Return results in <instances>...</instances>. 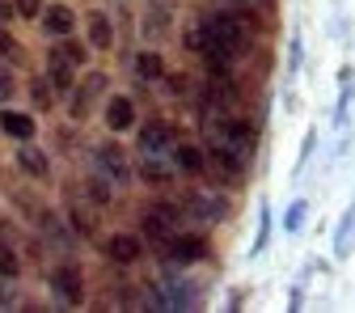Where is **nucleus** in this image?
<instances>
[{"instance_id":"nucleus-1","label":"nucleus","mask_w":355,"mask_h":313,"mask_svg":"<svg viewBox=\"0 0 355 313\" xmlns=\"http://www.w3.org/2000/svg\"><path fill=\"white\" fill-rule=\"evenodd\" d=\"M165 258H169V267H195L199 258H207V237H199V233H173L165 242Z\"/></svg>"},{"instance_id":"nucleus-2","label":"nucleus","mask_w":355,"mask_h":313,"mask_svg":"<svg viewBox=\"0 0 355 313\" xmlns=\"http://www.w3.org/2000/svg\"><path fill=\"white\" fill-rule=\"evenodd\" d=\"M233 208L225 195H216V191H191L187 195V216H195L199 225H216V220H225Z\"/></svg>"},{"instance_id":"nucleus-3","label":"nucleus","mask_w":355,"mask_h":313,"mask_svg":"<svg viewBox=\"0 0 355 313\" xmlns=\"http://www.w3.org/2000/svg\"><path fill=\"white\" fill-rule=\"evenodd\" d=\"M51 292L64 301V305H80L85 301V280L76 271V262H60L51 271Z\"/></svg>"},{"instance_id":"nucleus-4","label":"nucleus","mask_w":355,"mask_h":313,"mask_svg":"<svg viewBox=\"0 0 355 313\" xmlns=\"http://www.w3.org/2000/svg\"><path fill=\"white\" fill-rule=\"evenodd\" d=\"M169 153H140V178H144V183H173V178H178V165H173Z\"/></svg>"},{"instance_id":"nucleus-5","label":"nucleus","mask_w":355,"mask_h":313,"mask_svg":"<svg viewBox=\"0 0 355 313\" xmlns=\"http://www.w3.org/2000/svg\"><path fill=\"white\" fill-rule=\"evenodd\" d=\"M144 233L165 246V242L178 233V212H173V208H153V212H144Z\"/></svg>"},{"instance_id":"nucleus-6","label":"nucleus","mask_w":355,"mask_h":313,"mask_svg":"<svg viewBox=\"0 0 355 313\" xmlns=\"http://www.w3.org/2000/svg\"><path fill=\"white\" fill-rule=\"evenodd\" d=\"M140 254H144V242H140V237H131V233H110V242H106V258H110V262L131 267Z\"/></svg>"},{"instance_id":"nucleus-7","label":"nucleus","mask_w":355,"mask_h":313,"mask_svg":"<svg viewBox=\"0 0 355 313\" xmlns=\"http://www.w3.org/2000/svg\"><path fill=\"white\" fill-rule=\"evenodd\" d=\"M169 149H173V127L169 123H144L140 153H169Z\"/></svg>"},{"instance_id":"nucleus-8","label":"nucleus","mask_w":355,"mask_h":313,"mask_svg":"<svg viewBox=\"0 0 355 313\" xmlns=\"http://www.w3.org/2000/svg\"><path fill=\"white\" fill-rule=\"evenodd\" d=\"M131 123H136V106H131V98H123V94L106 98V127L110 131H127Z\"/></svg>"},{"instance_id":"nucleus-9","label":"nucleus","mask_w":355,"mask_h":313,"mask_svg":"<svg viewBox=\"0 0 355 313\" xmlns=\"http://www.w3.org/2000/svg\"><path fill=\"white\" fill-rule=\"evenodd\" d=\"M42 26H47L55 38H64V34H72V26H76V13L68 9V5H42Z\"/></svg>"},{"instance_id":"nucleus-10","label":"nucleus","mask_w":355,"mask_h":313,"mask_svg":"<svg viewBox=\"0 0 355 313\" xmlns=\"http://www.w3.org/2000/svg\"><path fill=\"white\" fill-rule=\"evenodd\" d=\"M0 131L26 144V140H34V119L21 115V110H0Z\"/></svg>"},{"instance_id":"nucleus-11","label":"nucleus","mask_w":355,"mask_h":313,"mask_svg":"<svg viewBox=\"0 0 355 313\" xmlns=\"http://www.w3.org/2000/svg\"><path fill=\"white\" fill-rule=\"evenodd\" d=\"M173 165L182 169V174H203L207 169V153L203 149H195V144H173Z\"/></svg>"},{"instance_id":"nucleus-12","label":"nucleus","mask_w":355,"mask_h":313,"mask_svg":"<svg viewBox=\"0 0 355 313\" xmlns=\"http://www.w3.org/2000/svg\"><path fill=\"white\" fill-rule=\"evenodd\" d=\"M85 22H89V42H94L98 51H110V42H114V26H110V17H106V13H89Z\"/></svg>"},{"instance_id":"nucleus-13","label":"nucleus","mask_w":355,"mask_h":313,"mask_svg":"<svg viewBox=\"0 0 355 313\" xmlns=\"http://www.w3.org/2000/svg\"><path fill=\"white\" fill-rule=\"evenodd\" d=\"M98 169H102V174H110V183H123V178H127L123 153H119L114 144H102V149H98Z\"/></svg>"},{"instance_id":"nucleus-14","label":"nucleus","mask_w":355,"mask_h":313,"mask_svg":"<svg viewBox=\"0 0 355 313\" xmlns=\"http://www.w3.org/2000/svg\"><path fill=\"white\" fill-rule=\"evenodd\" d=\"M51 56H55V60H64V64H72V68H80V64L89 60V56H85V42H76L72 34H64V38L55 42Z\"/></svg>"},{"instance_id":"nucleus-15","label":"nucleus","mask_w":355,"mask_h":313,"mask_svg":"<svg viewBox=\"0 0 355 313\" xmlns=\"http://www.w3.org/2000/svg\"><path fill=\"white\" fill-rule=\"evenodd\" d=\"M17 169H21V174H30V178H47V174H51L47 157H42L38 149H21V153H17Z\"/></svg>"},{"instance_id":"nucleus-16","label":"nucleus","mask_w":355,"mask_h":313,"mask_svg":"<svg viewBox=\"0 0 355 313\" xmlns=\"http://www.w3.org/2000/svg\"><path fill=\"white\" fill-rule=\"evenodd\" d=\"M47 81H51L55 89H72V85H76V68L51 56V60H47Z\"/></svg>"},{"instance_id":"nucleus-17","label":"nucleus","mask_w":355,"mask_h":313,"mask_svg":"<svg viewBox=\"0 0 355 313\" xmlns=\"http://www.w3.org/2000/svg\"><path fill=\"white\" fill-rule=\"evenodd\" d=\"M351 242H355V208L343 216V229H338V237H334V254L343 258V254L351 250Z\"/></svg>"},{"instance_id":"nucleus-18","label":"nucleus","mask_w":355,"mask_h":313,"mask_svg":"<svg viewBox=\"0 0 355 313\" xmlns=\"http://www.w3.org/2000/svg\"><path fill=\"white\" fill-rule=\"evenodd\" d=\"M136 72H140L144 81H157V76H161V56H157V51H140V56H136Z\"/></svg>"},{"instance_id":"nucleus-19","label":"nucleus","mask_w":355,"mask_h":313,"mask_svg":"<svg viewBox=\"0 0 355 313\" xmlns=\"http://www.w3.org/2000/svg\"><path fill=\"white\" fill-rule=\"evenodd\" d=\"M304 212H309V203H304V199H296V203L288 208V216H284V229H288V233H296V229L304 225Z\"/></svg>"},{"instance_id":"nucleus-20","label":"nucleus","mask_w":355,"mask_h":313,"mask_svg":"<svg viewBox=\"0 0 355 313\" xmlns=\"http://www.w3.org/2000/svg\"><path fill=\"white\" fill-rule=\"evenodd\" d=\"M0 276H9V280L17 276V254L9 246H0Z\"/></svg>"},{"instance_id":"nucleus-21","label":"nucleus","mask_w":355,"mask_h":313,"mask_svg":"<svg viewBox=\"0 0 355 313\" xmlns=\"http://www.w3.org/2000/svg\"><path fill=\"white\" fill-rule=\"evenodd\" d=\"M34 106H51V81H34Z\"/></svg>"},{"instance_id":"nucleus-22","label":"nucleus","mask_w":355,"mask_h":313,"mask_svg":"<svg viewBox=\"0 0 355 313\" xmlns=\"http://www.w3.org/2000/svg\"><path fill=\"white\" fill-rule=\"evenodd\" d=\"M0 56H5V60H13V56H17V38H13L5 26H0Z\"/></svg>"},{"instance_id":"nucleus-23","label":"nucleus","mask_w":355,"mask_h":313,"mask_svg":"<svg viewBox=\"0 0 355 313\" xmlns=\"http://www.w3.org/2000/svg\"><path fill=\"white\" fill-rule=\"evenodd\" d=\"M258 220H262V229H258V242H254V254H258V250L266 246V233H271V212H266V208H262V212H258Z\"/></svg>"},{"instance_id":"nucleus-24","label":"nucleus","mask_w":355,"mask_h":313,"mask_svg":"<svg viewBox=\"0 0 355 313\" xmlns=\"http://www.w3.org/2000/svg\"><path fill=\"white\" fill-rule=\"evenodd\" d=\"M13 9H17L21 17H38V13H42V0H13Z\"/></svg>"},{"instance_id":"nucleus-25","label":"nucleus","mask_w":355,"mask_h":313,"mask_svg":"<svg viewBox=\"0 0 355 313\" xmlns=\"http://www.w3.org/2000/svg\"><path fill=\"white\" fill-rule=\"evenodd\" d=\"M13 98V72L9 68H0V106H5Z\"/></svg>"},{"instance_id":"nucleus-26","label":"nucleus","mask_w":355,"mask_h":313,"mask_svg":"<svg viewBox=\"0 0 355 313\" xmlns=\"http://www.w3.org/2000/svg\"><path fill=\"white\" fill-rule=\"evenodd\" d=\"M300 68V38H292V56H288V72Z\"/></svg>"},{"instance_id":"nucleus-27","label":"nucleus","mask_w":355,"mask_h":313,"mask_svg":"<svg viewBox=\"0 0 355 313\" xmlns=\"http://www.w3.org/2000/svg\"><path fill=\"white\" fill-rule=\"evenodd\" d=\"M17 9H13V0H0V22H9Z\"/></svg>"}]
</instances>
